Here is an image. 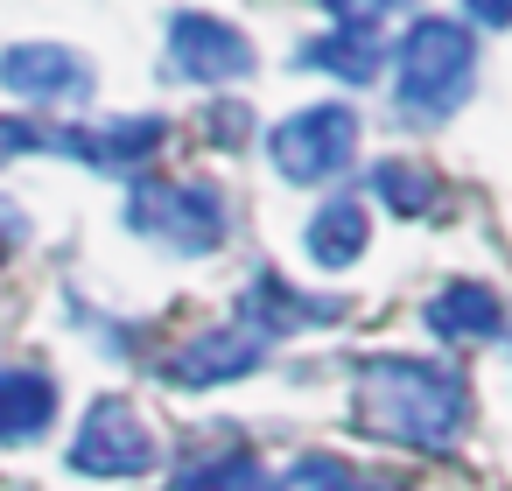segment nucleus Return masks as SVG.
<instances>
[{"label": "nucleus", "mask_w": 512, "mask_h": 491, "mask_svg": "<svg viewBox=\"0 0 512 491\" xmlns=\"http://www.w3.org/2000/svg\"><path fill=\"white\" fill-rule=\"evenodd\" d=\"M211 134H218V141H239V134H246V106H218V113H211Z\"/></svg>", "instance_id": "20"}, {"label": "nucleus", "mask_w": 512, "mask_h": 491, "mask_svg": "<svg viewBox=\"0 0 512 491\" xmlns=\"http://www.w3.org/2000/svg\"><path fill=\"white\" fill-rule=\"evenodd\" d=\"M365 239H372V218H365L358 197H330V204L309 218V260H316V267H351V260L365 253Z\"/></svg>", "instance_id": "11"}, {"label": "nucleus", "mask_w": 512, "mask_h": 491, "mask_svg": "<svg viewBox=\"0 0 512 491\" xmlns=\"http://www.w3.org/2000/svg\"><path fill=\"white\" fill-rule=\"evenodd\" d=\"M358 428L407 449H449L463 428V379L421 358H372L358 372Z\"/></svg>", "instance_id": "1"}, {"label": "nucleus", "mask_w": 512, "mask_h": 491, "mask_svg": "<svg viewBox=\"0 0 512 491\" xmlns=\"http://www.w3.org/2000/svg\"><path fill=\"white\" fill-rule=\"evenodd\" d=\"M372 183H379V197H386L400 218H428V211H435V197H442V190H435V176H428L421 162H379V176H372Z\"/></svg>", "instance_id": "15"}, {"label": "nucleus", "mask_w": 512, "mask_h": 491, "mask_svg": "<svg viewBox=\"0 0 512 491\" xmlns=\"http://www.w3.org/2000/svg\"><path fill=\"white\" fill-rule=\"evenodd\" d=\"M260 358H267V337L239 316V323H218V330H204L197 344H183V351L169 358V379H176V386H218V379L253 372Z\"/></svg>", "instance_id": "8"}, {"label": "nucleus", "mask_w": 512, "mask_h": 491, "mask_svg": "<svg viewBox=\"0 0 512 491\" xmlns=\"http://www.w3.org/2000/svg\"><path fill=\"white\" fill-rule=\"evenodd\" d=\"M127 225L176 253H211L225 239V197L211 183H141L127 204Z\"/></svg>", "instance_id": "4"}, {"label": "nucleus", "mask_w": 512, "mask_h": 491, "mask_svg": "<svg viewBox=\"0 0 512 491\" xmlns=\"http://www.w3.org/2000/svg\"><path fill=\"white\" fill-rule=\"evenodd\" d=\"M162 141H169V120H162V113L106 120V127H92V134H57V148H64V155H85L92 169H134V162L162 155Z\"/></svg>", "instance_id": "9"}, {"label": "nucleus", "mask_w": 512, "mask_h": 491, "mask_svg": "<svg viewBox=\"0 0 512 491\" xmlns=\"http://www.w3.org/2000/svg\"><path fill=\"white\" fill-rule=\"evenodd\" d=\"M36 148H50V134H43L36 120H22V113H0V162L36 155Z\"/></svg>", "instance_id": "17"}, {"label": "nucleus", "mask_w": 512, "mask_h": 491, "mask_svg": "<svg viewBox=\"0 0 512 491\" xmlns=\"http://www.w3.org/2000/svg\"><path fill=\"white\" fill-rule=\"evenodd\" d=\"M71 470H85V477H141V470H155V435H148V421H141L127 400H99V407L85 414L78 442H71Z\"/></svg>", "instance_id": "5"}, {"label": "nucleus", "mask_w": 512, "mask_h": 491, "mask_svg": "<svg viewBox=\"0 0 512 491\" xmlns=\"http://www.w3.org/2000/svg\"><path fill=\"white\" fill-rule=\"evenodd\" d=\"M302 71H330L344 85H365V78H379V36L372 29H330L302 50Z\"/></svg>", "instance_id": "13"}, {"label": "nucleus", "mask_w": 512, "mask_h": 491, "mask_svg": "<svg viewBox=\"0 0 512 491\" xmlns=\"http://www.w3.org/2000/svg\"><path fill=\"white\" fill-rule=\"evenodd\" d=\"M463 15H470L477 29H505V22H512V0H463Z\"/></svg>", "instance_id": "19"}, {"label": "nucleus", "mask_w": 512, "mask_h": 491, "mask_svg": "<svg viewBox=\"0 0 512 491\" xmlns=\"http://www.w3.org/2000/svg\"><path fill=\"white\" fill-rule=\"evenodd\" d=\"M428 330H435V337L484 344V337L505 330V302H498V288H484V281H449V288L428 302Z\"/></svg>", "instance_id": "10"}, {"label": "nucleus", "mask_w": 512, "mask_h": 491, "mask_svg": "<svg viewBox=\"0 0 512 491\" xmlns=\"http://www.w3.org/2000/svg\"><path fill=\"white\" fill-rule=\"evenodd\" d=\"M470 78H477V36L456 22V15H421L407 36H400V57H393V99L421 120H442L470 99Z\"/></svg>", "instance_id": "2"}, {"label": "nucleus", "mask_w": 512, "mask_h": 491, "mask_svg": "<svg viewBox=\"0 0 512 491\" xmlns=\"http://www.w3.org/2000/svg\"><path fill=\"white\" fill-rule=\"evenodd\" d=\"M351 148H358V113L344 99L302 106V113H288L267 134V155H274V169L288 183H330V176H344L351 169Z\"/></svg>", "instance_id": "3"}, {"label": "nucleus", "mask_w": 512, "mask_h": 491, "mask_svg": "<svg viewBox=\"0 0 512 491\" xmlns=\"http://www.w3.org/2000/svg\"><path fill=\"white\" fill-rule=\"evenodd\" d=\"M323 8H330L344 29H379L393 8H407V0H323Z\"/></svg>", "instance_id": "18"}, {"label": "nucleus", "mask_w": 512, "mask_h": 491, "mask_svg": "<svg viewBox=\"0 0 512 491\" xmlns=\"http://www.w3.org/2000/svg\"><path fill=\"white\" fill-rule=\"evenodd\" d=\"M295 491H358V477L337 456H302L295 463Z\"/></svg>", "instance_id": "16"}, {"label": "nucleus", "mask_w": 512, "mask_h": 491, "mask_svg": "<svg viewBox=\"0 0 512 491\" xmlns=\"http://www.w3.org/2000/svg\"><path fill=\"white\" fill-rule=\"evenodd\" d=\"M0 85L22 92V99H64V106H85L92 99V64L64 43H15L0 50Z\"/></svg>", "instance_id": "7"}, {"label": "nucleus", "mask_w": 512, "mask_h": 491, "mask_svg": "<svg viewBox=\"0 0 512 491\" xmlns=\"http://www.w3.org/2000/svg\"><path fill=\"white\" fill-rule=\"evenodd\" d=\"M253 43L232 29V22H218V15H176L169 22V71L176 78H190V85H232V78H253Z\"/></svg>", "instance_id": "6"}, {"label": "nucleus", "mask_w": 512, "mask_h": 491, "mask_svg": "<svg viewBox=\"0 0 512 491\" xmlns=\"http://www.w3.org/2000/svg\"><path fill=\"white\" fill-rule=\"evenodd\" d=\"M169 491H281V484L267 477V463H260L253 449H225V456H211V463L176 470Z\"/></svg>", "instance_id": "14"}, {"label": "nucleus", "mask_w": 512, "mask_h": 491, "mask_svg": "<svg viewBox=\"0 0 512 491\" xmlns=\"http://www.w3.org/2000/svg\"><path fill=\"white\" fill-rule=\"evenodd\" d=\"M57 414V386L43 372H0V442H29Z\"/></svg>", "instance_id": "12"}]
</instances>
